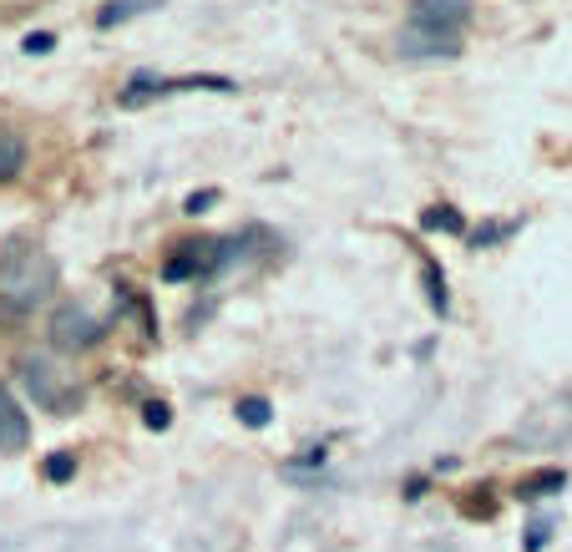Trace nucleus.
<instances>
[{"mask_svg":"<svg viewBox=\"0 0 572 552\" xmlns=\"http://www.w3.org/2000/svg\"><path fill=\"white\" fill-rule=\"evenodd\" d=\"M46 340H51V350H61V355L97 350V345L107 340V320L87 314L81 304H56V309H51V325H46Z\"/></svg>","mask_w":572,"mask_h":552,"instance_id":"3","label":"nucleus"},{"mask_svg":"<svg viewBox=\"0 0 572 552\" xmlns=\"http://www.w3.org/2000/svg\"><path fill=\"white\" fill-rule=\"evenodd\" d=\"M562 487H567V471H537V477H527L517 487V497L532 502V497H547V492H562Z\"/></svg>","mask_w":572,"mask_h":552,"instance_id":"13","label":"nucleus"},{"mask_svg":"<svg viewBox=\"0 0 572 552\" xmlns=\"http://www.w3.org/2000/svg\"><path fill=\"white\" fill-rule=\"evenodd\" d=\"M152 97H168V76H152V71H137L132 82L122 87V107H147Z\"/></svg>","mask_w":572,"mask_h":552,"instance_id":"8","label":"nucleus"},{"mask_svg":"<svg viewBox=\"0 0 572 552\" xmlns=\"http://www.w3.org/2000/svg\"><path fill=\"white\" fill-rule=\"evenodd\" d=\"M157 6H162V0H107V6L97 11V31H112L122 21H137V16H147Z\"/></svg>","mask_w":572,"mask_h":552,"instance_id":"9","label":"nucleus"},{"mask_svg":"<svg viewBox=\"0 0 572 552\" xmlns=\"http://www.w3.org/2000/svg\"><path fill=\"white\" fill-rule=\"evenodd\" d=\"M51 46H56V36H51V31H31V36L21 41V51H26V56H46Z\"/></svg>","mask_w":572,"mask_h":552,"instance_id":"18","label":"nucleus"},{"mask_svg":"<svg viewBox=\"0 0 572 552\" xmlns=\"http://www.w3.org/2000/svg\"><path fill=\"white\" fill-rule=\"evenodd\" d=\"M471 21L466 0H416L411 6V31H431V36H456Z\"/></svg>","mask_w":572,"mask_h":552,"instance_id":"4","label":"nucleus"},{"mask_svg":"<svg viewBox=\"0 0 572 552\" xmlns=\"http://www.w3.org/2000/svg\"><path fill=\"white\" fill-rule=\"evenodd\" d=\"M56 259L46 249H31V244H11L0 254V309L6 314H31L41 309L51 294H56Z\"/></svg>","mask_w":572,"mask_h":552,"instance_id":"1","label":"nucleus"},{"mask_svg":"<svg viewBox=\"0 0 572 552\" xmlns=\"http://www.w3.org/2000/svg\"><path fill=\"white\" fill-rule=\"evenodd\" d=\"M238 421L259 431V426H269V421H274V406H269L264 396H243V401H238Z\"/></svg>","mask_w":572,"mask_h":552,"instance_id":"15","label":"nucleus"},{"mask_svg":"<svg viewBox=\"0 0 572 552\" xmlns=\"http://www.w3.org/2000/svg\"><path fill=\"white\" fill-rule=\"evenodd\" d=\"M421 233H461L466 239V213L451 203H431V208H421Z\"/></svg>","mask_w":572,"mask_h":552,"instance_id":"10","label":"nucleus"},{"mask_svg":"<svg viewBox=\"0 0 572 552\" xmlns=\"http://www.w3.org/2000/svg\"><path fill=\"white\" fill-rule=\"evenodd\" d=\"M547 537H552V522H547V517H532V522H527V537H522V552H542Z\"/></svg>","mask_w":572,"mask_h":552,"instance_id":"17","label":"nucleus"},{"mask_svg":"<svg viewBox=\"0 0 572 552\" xmlns=\"http://www.w3.org/2000/svg\"><path fill=\"white\" fill-rule=\"evenodd\" d=\"M21 385L31 390V401L51 416H71L81 401H87V390H81V380H71L61 365L41 360V355H26L21 360Z\"/></svg>","mask_w":572,"mask_h":552,"instance_id":"2","label":"nucleus"},{"mask_svg":"<svg viewBox=\"0 0 572 552\" xmlns=\"http://www.w3.org/2000/svg\"><path fill=\"white\" fill-rule=\"evenodd\" d=\"M26 157H31L26 137H21L11 122H0V183H16L21 168H26Z\"/></svg>","mask_w":572,"mask_h":552,"instance_id":"7","label":"nucleus"},{"mask_svg":"<svg viewBox=\"0 0 572 552\" xmlns=\"http://www.w3.org/2000/svg\"><path fill=\"white\" fill-rule=\"evenodd\" d=\"M395 51L405 61H456L461 56V36H431V31H411V26H405Z\"/></svg>","mask_w":572,"mask_h":552,"instance_id":"5","label":"nucleus"},{"mask_svg":"<svg viewBox=\"0 0 572 552\" xmlns=\"http://www.w3.org/2000/svg\"><path fill=\"white\" fill-rule=\"evenodd\" d=\"M142 426H147V431H168V426H173V406H168V401H147V406H142Z\"/></svg>","mask_w":572,"mask_h":552,"instance_id":"16","label":"nucleus"},{"mask_svg":"<svg viewBox=\"0 0 572 552\" xmlns=\"http://www.w3.org/2000/svg\"><path fill=\"white\" fill-rule=\"evenodd\" d=\"M76 466H81V461H76V451H51V456L41 461V477H46L51 487H66V482L76 477Z\"/></svg>","mask_w":572,"mask_h":552,"instance_id":"11","label":"nucleus"},{"mask_svg":"<svg viewBox=\"0 0 572 552\" xmlns=\"http://www.w3.org/2000/svg\"><path fill=\"white\" fill-rule=\"evenodd\" d=\"M26 446H31V421H26L21 401L0 385V456H16Z\"/></svg>","mask_w":572,"mask_h":552,"instance_id":"6","label":"nucleus"},{"mask_svg":"<svg viewBox=\"0 0 572 552\" xmlns=\"http://www.w3.org/2000/svg\"><path fill=\"white\" fill-rule=\"evenodd\" d=\"M507 233H512V223H481V228H466V249H492V244H502L507 239Z\"/></svg>","mask_w":572,"mask_h":552,"instance_id":"14","label":"nucleus"},{"mask_svg":"<svg viewBox=\"0 0 572 552\" xmlns=\"http://www.w3.org/2000/svg\"><path fill=\"white\" fill-rule=\"evenodd\" d=\"M213 203H218V188H198V193L183 203V213H193V218H198V213H208Z\"/></svg>","mask_w":572,"mask_h":552,"instance_id":"19","label":"nucleus"},{"mask_svg":"<svg viewBox=\"0 0 572 552\" xmlns=\"http://www.w3.org/2000/svg\"><path fill=\"white\" fill-rule=\"evenodd\" d=\"M426 299H431L436 314H451V289H446V274H441V264L431 254H426Z\"/></svg>","mask_w":572,"mask_h":552,"instance_id":"12","label":"nucleus"}]
</instances>
